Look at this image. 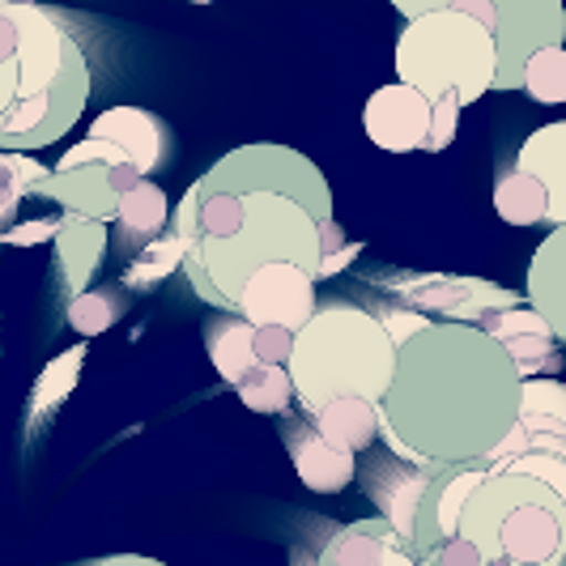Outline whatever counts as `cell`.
<instances>
[{
	"label": "cell",
	"mask_w": 566,
	"mask_h": 566,
	"mask_svg": "<svg viewBox=\"0 0 566 566\" xmlns=\"http://www.w3.org/2000/svg\"><path fill=\"white\" fill-rule=\"evenodd\" d=\"M333 222V188L307 154L290 145H239L175 205L170 230L184 243L192 294L239 312L255 269L290 260L319 282V230Z\"/></svg>",
	"instance_id": "obj_1"
},
{
	"label": "cell",
	"mask_w": 566,
	"mask_h": 566,
	"mask_svg": "<svg viewBox=\"0 0 566 566\" xmlns=\"http://www.w3.org/2000/svg\"><path fill=\"white\" fill-rule=\"evenodd\" d=\"M524 375L478 324L434 319L397 349L379 443L405 464H490L520 418Z\"/></svg>",
	"instance_id": "obj_2"
},
{
	"label": "cell",
	"mask_w": 566,
	"mask_h": 566,
	"mask_svg": "<svg viewBox=\"0 0 566 566\" xmlns=\"http://www.w3.org/2000/svg\"><path fill=\"white\" fill-rule=\"evenodd\" d=\"M397 340L379 324L375 312L333 303L303 324L290 354V384L303 413L337 397H363L379 405L397 375Z\"/></svg>",
	"instance_id": "obj_3"
},
{
	"label": "cell",
	"mask_w": 566,
	"mask_h": 566,
	"mask_svg": "<svg viewBox=\"0 0 566 566\" xmlns=\"http://www.w3.org/2000/svg\"><path fill=\"white\" fill-rule=\"evenodd\" d=\"M485 566H566V499L554 485L515 469H485L460 511V533Z\"/></svg>",
	"instance_id": "obj_4"
},
{
	"label": "cell",
	"mask_w": 566,
	"mask_h": 566,
	"mask_svg": "<svg viewBox=\"0 0 566 566\" xmlns=\"http://www.w3.org/2000/svg\"><path fill=\"white\" fill-rule=\"evenodd\" d=\"M397 73L430 103L452 98L460 107H473L494 90L499 48L478 18L460 9H434L405 22L397 39Z\"/></svg>",
	"instance_id": "obj_5"
},
{
	"label": "cell",
	"mask_w": 566,
	"mask_h": 566,
	"mask_svg": "<svg viewBox=\"0 0 566 566\" xmlns=\"http://www.w3.org/2000/svg\"><path fill=\"white\" fill-rule=\"evenodd\" d=\"M142 179L145 175L128 158H98V154H85L82 142H77L30 197L52 200L64 213H77V218L115 222L119 200L128 197Z\"/></svg>",
	"instance_id": "obj_6"
},
{
	"label": "cell",
	"mask_w": 566,
	"mask_h": 566,
	"mask_svg": "<svg viewBox=\"0 0 566 566\" xmlns=\"http://www.w3.org/2000/svg\"><path fill=\"white\" fill-rule=\"evenodd\" d=\"M90 98V64H85L82 48L69 52V64L56 77V85L39 98H27L18 107L0 115V149L9 154H34L43 145H56L85 112Z\"/></svg>",
	"instance_id": "obj_7"
},
{
	"label": "cell",
	"mask_w": 566,
	"mask_h": 566,
	"mask_svg": "<svg viewBox=\"0 0 566 566\" xmlns=\"http://www.w3.org/2000/svg\"><path fill=\"white\" fill-rule=\"evenodd\" d=\"M490 4V34L499 48L494 90H520L524 64L541 48L566 43V4L563 0H485Z\"/></svg>",
	"instance_id": "obj_8"
},
{
	"label": "cell",
	"mask_w": 566,
	"mask_h": 566,
	"mask_svg": "<svg viewBox=\"0 0 566 566\" xmlns=\"http://www.w3.org/2000/svg\"><path fill=\"white\" fill-rule=\"evenodd\" d=\"M388 290L422 315H439L452 324H482L485 315L520 307L524 298L482 277H448V273H418V277H388Z\"/></svg>",
	"instance_id": "obj_9"
},
{
	"label": "cell",
	"mask_w": 566,
	"mask_h": 566,
	"mask_svg": "<svg viewBox=\"0 0 566 566\" xmlns=\"http://www.w3.org/2000/svg\"><path fill=\"white\" fill-rule=\"evenodd\" d=\"M563 455L566 460V384L554 375L524 379L520 388V418L511 426V434L499 443V452L490 455L494 464H507L515 455Z\"/></svg>",
	"instance_id": "obj_10"
},
{
	"label": "cell",
	"mask_w": 566,
	"mask_h": 566,
	"mask_svg": "<svg viewBox=\"0 0 566 566\" xmlns=\"http://www.w3.org/2000/svg\"><path fill=\"white\" fill-rule=\"evenodd\" d=\"M319 312L315 303V277L307 269L277 260V264H264L255 269L243 294H239V312L248 324H277L290 333H303V324Z\"/></svg>",
	"instance_id": "obj_11"
},
{
	"label": "cell",
	"mask_w": 566,
	"mask_h": 566,
	"mask_svg": "<svg viewBox=\"0 0 566 566\" xmlns=\"http://www.w3.org/2000/svg\"><path fill=\"white\" fill-rule=\"evenodd\" d=\"M363 128H367L370 145H379V149H388V154H413V149H426V145H430L434 103L405 82L379 85L367 98Z\"/></svg>",
	"instance_id": "obj_12"
},
{
	"label": "cell",
	"mask_w": 566,
	"mask_h": 566,
	"mask_svg": "<svg viewBox=\"0 0 566 566\" xmlns=\"http://www.w3.org/2000/svg\"><path fill=\"white\" fill-rule=\"evenodd\" d=\"M439 478L434 464H405L388 452V460H379L375 469H367V494L375 499L379 515L392 524V533L405 541V549L413 554V537H418V515L430 494V485ZM418 558V554H413Z\"/></svg>",
	"instance_id": "obj_13"
},
{
	"label": "cell",
	"mask_w": 566,
	"mask_h": 566,
	"mask_svg": "<svg viewBox=\"0 0 566 566\" xmlns=\"http://www.w3.org/2000/svg\"><path fill=\"white\" fill-rule=\"evenodd\" d=\"M528 303V298H524ZM507 307V312L485 315L478 328H485L490 337L499 340L503 349L511 354L515 370L524 379H537V375H558L563 370V354H558V337L554 328L541 319L533 307Z\"/></svg>",
	"instance_id": "obj_14"
},
{
	"label": "cell",
	"mask_w": 566,
	"mask_h": 566,
	"mask_svg": "<svg viewBox=\"0 0 566 566\" xmlns=\"http://www.w3.org/2000/svg\"><path fill=\"white\" fill-rule=\"evenodd\" d=\"M315 566H418V558L405 549V541L392 533L384 515L345 524L324 541Z\"/></svg>",
	"instance_id": "obj_15"
},
{
	"label": "cell",
	"mask_w": 566,
	"mask_h": 566,
	"mask_svg": "<svg viewBox=\"0 0 566 566\" xmlns=\"http://www.w3.org/2000/svg\"><path fill=\"white\" fill-rule=\"evenodd\" d=\"M285 448H290L298 482L307 485V490H315V494H337V490H345V485L358 478L354 452L333 448L312 426V418L307 422H285Z\"/></svg>",
	"instance_id": "obj_16"
},
{
	"label": "cell",
	"mask_w": 566,
	"mask_h": 566,
	"mask_svg": "<svg viewBox=\"0 0 566 566\" xmlns=\"http://www.w3.org/2000/svg\"><path fill=\"white\" fill-rule=\"evenodd\" d=\"M90 137L124 149V158L142 170L145 179L167 158V124L154 112H145V107H112V112H103L90 124Z\"/></svg>",
	"instance_id": "obj_17"
},
{
	"label": "cell",
	"mask_w": 566,
	"mask_h": 566,
	"mask_svg": "<svg viewBox=\"0 0 566 566\" xmlns=\"http://www.w3.org/2000/svg\"><path fill=\"white\" fill-rule=\"evenodd\" d=\"M515 170H528L533 179H541L549 197L545 227H566V119L541 124L537 133H528V142L515 154Z\"/></svg>",
	"instance_id": "obj_18"
},
{
	"label": "cell",
	"mask_w": 566,
	"mask_h": 566,
	"mask_svg": "<svg viewBox=\"0 0 566 566\" xmlns=\"http://www.w3.org/2000/svg\"><path fill=\"white\" fill-rule=\"evenodd\" d=\"M52 243H56L64 294L77 298V294L90 290V282H94L98 269H103V255H107V222L77 218V213H60V230Z\"/></svg>",
	"instance_id": "obj_19"
},
{
	"label": "cell",
	"mask_w": 566,
	"mask_h": 566,
	"mask_svg": "<svg viewBox=\"0 0 566 566\" xmlns=\"http://www.w3.org/2000/svg\"><path fill=\"white\" fill-rule=\"evenodd\" d=\"M528 307L566 345V227H554L528 260Z\"/></svg>",
	"instance_id": "obj_20"
},
{
	"label": "cell",
	"mask_w": 566,
	"mask_h": 566,
	"mask_svg": "<svg viewBox=\"0 0 566 566\" xmlns=\"http://www.w3.org/2000/svg\"><path fill=\"white\" fill-rule=\"evenodd\" d=\"M312 426L340 452H370L379 443V405H370L363 397H337L328 405H319L315 413H307Z\"/></svg>",
	"instance_id": "obj_21"
},
{
	"label": "cell",
	"mask_w": 566,
	"mask_h": 566,
	"mask_svg": "<svg viewBox=\"0 0 566 566\" xmlns=\"http://www.w3.org/2000/svg\"><path fill=\"white\" fill-rule=\"evenodd\" d=\"M175 218L167 192L154 184V179H142L128 197L119 200V213H115V227L124 234V248L128 252H142L154 239H163L167 222Z\"/></svg>",
	"instance_id": "obj_22"
},
{
	"label": "cell",
	"mask_w": 566,
	"mask_h": 566,
	"mask_svg": "<svg viewBox=\"0 0 566 566\" xmlns=\"http://www.w3.org/2000/svg\"><path fill=\"white\" fill-rule=\"evenodd\" d=\"M205 349H209V363L218 367V375L227 379L230 388L248 375L255 363V324H248L243 315H218V319H209V328H205Z\"/></svg>",
	"instance_id": "obj_23"
},
{
	"label": "cell",
	"mask_w": 566,
	"mask_h": 566,
	"mask_svg": "<svg viewBox=\"0 0 566 566\" xmlns=\"http://www.w3.org/2000/svg\"><path fill=\"white\" fill-rule=\"evenodd\" d=\"M494 213L507 227H545L549 213V197L541 188V179H533L528 170H503L494 179Z\"/></svg>",
	"instance_id": "obj_24"
},
{
	"label": "cell",
	"mask_w": 566,
	"mask_h": 566,
	"mask_svg": "<svg viewBox=\"0 0 566 566\" xmlns=\"http://www.w3.org/2000/svg\"><path fill=\"white\" fill-rule=\"evenodd\" d=\"M48 175H52V170L39 167L30 154H9V149H0V239L13 227L18 205H22Z\"/></svg>",
	"instance_id": "obj_25"
},
{
	"label": "cell",
	"mask_w": 566,
	"mask_h": 566,
	"mask_svg": "<svg viewBox=\"0 0 566 566\" xmlns=\"http://www.w3.org/2000/svg\"><path fill=\"white\" fill-rule=\"evenodd\" d=\"M234 392L252 413H285L294 400V384L285 367H252L234 384Z\"/></svg>",
	"instance_id": "obj_26"
},
{
	"label": "cell",
	"mask_w": 566,
	"mask_h": 566,
	"mask_svg": "<svg viewBox=\"0 0 566 566\" xmlns=\"http://www.w3.org/2000/svg\"><path fill=\"white\" fill-rule=\"evenodd\" d=\"M85 363V345H73L69 354H60L48 363V370L39 375V384H34V400H30V413L34 418H52L64 397L73 392V384H77V370Z\"/></svg>",
	"instance_id": "obj_27"
},
{
	"label": "cell",
	"mask_w": 566,
	"mask_h": 566,
	"mask_svg": "<svg viewBox=\"0 0 566 566\" xmlns=\"http://www.w3.org/2000/svg\"><path fill=\"white\" fill-rule=\"evenodd\" d=\"M175 269H184V243H179L175 230H167L163 239H154L149 248H142V252L133 255V264L124 273V285L149 290V285H158L163 277H170Z\"/></svg>",
	"instance_id": "obj_28"
},
{
	"label": "cell",
	"mask_w": 566,
	"mask_h": 566,
	"mask_svg": "<svg viewBox=\"0 0 566 566\" xmlns=\"http://www.w3.org/2000/svg\"><path fill=\"white\" fill-rule=\"evenodd\" d=\"M533 103H566V48H541L537 56L524 64V85Z\"/></svg>",
	"instance_id": "obj_29"
},
{
	"label": "cell",
	"mask_w": 566,
	"mask_h": 566,
	"mask_svg": "<svg viewBox=\"0 0 566 566\" xmlns=\"http://www.w3.org/2000/svg\"><path fill=\"white\" fill-rule=\"evenodd\" d=\"M119 315H124V303H119L115 290H85V294H77V298H69L64 319H69L82 337H103Z\"/></svg>",
	"instance_id": "obj_30"
},
{
	"label": "cell",
	"mask_w": 566,
	"mask_h": 566,
	"mask_svg": "<svg viewBox=\"0 0 566 566\" xmlns=\"http://www.w3.org/2000/svg\"><path fill=\"white\" fill-rule=\"evenodd\" d=\"M294 337H298V333L277 328V324H255V363H260V367H290Z\"/></svg>",
	"instance_id": "obj_31"
},
{
	"label": "cell",
	"mask_w": 566,
	"mask_h": 566,
	"mask_svg": "<svg viewBox=\"0 0 566 566\" xmlns=\"http://www.w3.org/2000/svg\"><path fill=\"white\" fill-rule=\"evenodd\" d=\"M379 324L388 328V337L397 340V345H405L409 337H418L422 328H430L434 319L422 312H413V307H388V312H379Z\"/></svg>",
	"instance_id": "obj_32"
},
{
	"label": "cell",
	"mask_w": 566,
	"mask_h": 566,
	"mask_svg": "<svg viewBox=\"0 0 566 566\" xmlns=\"http://www.w3.org/2000/svg\"><path fill=\"white\" fill-rule=\"evenodd\" d=\"M426 563H434V566H485L482 563V554H478V545L473 541H464V537H448Z\"/></svg>",
	"instance_id": "obj_33"
},
{
	"label": "cell",
	"mask_w": 566,
	"mask_h": 566,
	"mask_svg": "<svg viewBox=\"0 0 566 566\" xmlns=\"http://www.w3.org/2000/svg\"><path fill=\"white\" fill-rule=\"evenodd\" d=\"M56 230H60V218H43V222H30V227H18V230H9L0 243H43V239H56Z\"/></svg>",
	"instance_id": "obj_34"
},
{
	"label": "cell",
	"mask_w": 566,
	"mask_h": 566,
	"mask_svg": "<svg viewBox=\"0 0 566 566\" xmlns=\"http://www.w3.org/2000/svg\"><path fill=\"white\" fill-rule=\"evenodd\" d=\"M392 4L405 13V22H413L422 13H434V9H452V0H392Z\"/></svg>",
	"instance_id": "obj_35"
},
{
	"label": "cell",
	"mask_w": 566,
	"mask_h": 566,
	"mask_svg": "<svg viewBox=\"0 0 566 566\" xmlns=\"http://www.w3.org/2000/svg\"><path fill=\"white\" fill-rule=\"evenodd\" d=\"M82 566H167L158 558H145V554H107V558H90Z\"/></svg>",
	"instance_id": "obj_36"
},
{
	"label": "cell",
	"mask_w": 566,
	"mask_h": 566,
	"mask_svg": "<svg viewBox=\"0 0 566 566\" xmlns=\"http://www.w3.org/2000/svg\"><path fill=\"white\" fill-rule=\"evenodd\" d=\"M358 252H363V248H358V243H349L340 255L324 260V264H319V277H337V273H345V264H354V260H358Z\"/></svg>",
	"instance_id": "obj_37"
},
{
	"label": "cell",
	"mask_w": 566,
	"mask_h": 566,
	"mask_svg": "<svg viewBox=\"0 0 566 566\" xmlns=\"http://www.w3.org/2000/svg\"><path fill=\"white\" fill-rule=\"evenodd\" d=\"M294 566H315V563H303V554H294Z\"/></svg>",
	"instance_id": "obj_38"
},
{
	"label": "cell",
	"mask_w": 566,
	"mask_h": 566,
	"mask_svg": "<svg viewBox=\"0 0 566 566\" xmlns=\"http://www.w3.org/2000/svg\"><path fill=\"white\" fill-rule=\"evenodd\" d=\"M192 4H213V0H192Z\"/></svg>",
	"instance_id": "obj_39"
},
{
	"label": "cell",
	"mask_w": 566,
	"mask_h": 566,
	"mask_svg": "<svg viewBox=\"0 0 566 566\" xmlns=\"http://www.w3.org/2000/svg\"><path fill=\"white\" fill-rule=\"evenodd\" d=\"M418 566H434V563H426V558H422V563H418Z\"/></svg>",
	"instance_id": "obj_40"
}]
</instances>
